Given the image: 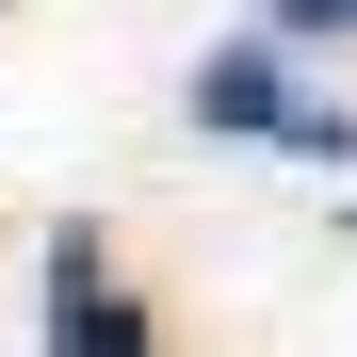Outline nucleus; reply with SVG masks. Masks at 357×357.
I'll use <instances>...</instances> for the list:
<instances>
[{
	"label": "nucleus",
	"mask_w": 357,
	"mask_h": 357,
	"mask_svg": "<svg viewBox=\"0 0 357 357\" xmlns=\"http://www.w3.org/2000/svg\"><path fill=\"white\" fill-rule=\"evenodd\" d=\"M195 114H211V130H260V146H292V162H357V114L292 98V82H276V49H211V66H195Z\"/></svg>",
	"instance_id": "1"
},
{
	"label": "nucleus",
	"mask_w": 357,
	"mask_h": 357,
	"mask_svg": "<svg viewBox=\"0 0 357 357\" xmlns=\"http://www.w3.org/2000/svg\"><path fill=\"white\" fill-rule=\"evenodd\" d=\"M49 357H162V341H146V309L114 292V260L82 244V227L49 244Z\"/></svg>",
	"instance_id": "2"
},
{
	"label": "nucleus",
	"mask_w": 357,
	"mask_h": 357,
	"mask_svg": "<svg viewBox=\"0 0 357 357\" xmlns=\"http://www.w3.org/2000/svg\"><path fill=\"white\" fill-rule=\"evenodd\" d=\"M276 33H357V0H276Z\"/></svg>",
	"instance_id": "3"
}]
</instances>
